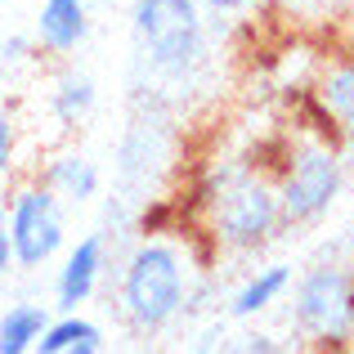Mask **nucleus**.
<instances>
[{"label": "nucleus", "instance_id": "nucleus-14", "mask_svg": "<svg viewBox=\"0 0 354 354\" xmlns=\"http://www.w3.org/2000/svg\"><path fill=\"white\" fill-rule=\"evenodd\" d=\"M95 108V81L81 77V72H63L59 86H54V113L63 121H81Z\"/></svg>", "mask_w": 354, "mask_h": 354}, {"label": "nucleus", "instance_id": "nucleus-4", "mask_svg": "<svg viewBox=\"0 0 354 354\" xmlns=\"http://www.w3.org/2000/svg\"><path fill=\"white\" fill-rule=\"evenodd\" d=\"M296 323L319 346L354 341V278L346 269H310L296 287Z\"/></svg>", "mask_w": 354, "mask_h": 354}, {"label": "nucleus", "instance_id": "nucleus-1", "mask_svg": "<svg viewBox=\"0 0 354 354\" xmlns=\"http://www.w3.org/2000/svg\"><path fill=\"white\" fill-rule=\"evenodd\" d=\"M211 211V234L225 247L251 251L265 247L274 238V229L283 225V207H278V189L265 184L251 171H225L207 193Z\"/></svg>", "mask_w": 354, "mask_h": 354}, {"label": "nucleus", "instance_id": "nucleus-2", "mask_svg": "<svg viewBox=\"0 0 354 354\" xmlns=\"http://www.w3.org/2000/svg\"><path fill=\"white\" fill-rule=\"evenodd\" d=\"M121 305L126 319L144 332H157L180 314L184 305V265L171 242H144L130 256L121 278Z\"/></svg>", "mask_w": 354, "mask_h": 354}, {"label": "nucleus", "instance_id": "nucleus-7", "mask_svg": "<svg viewBox=\"0 0 354 354\" xmlns=\"http://www.w3.org/2000/svg\"><path fill=\"white\" fill-rule=\"evenodd\" d=\"M99 269H104V242L90 234L68 251V260H63V269H59V287H54V292H59V310L63 314H72L77 305H86L90 296H95Z\"/></svg>", "mask_w": 354, "mask_h": 354}, {"label": "nucleus", "instance_id": "nucleus-9", "mask_svg": "<svg viewBox=\"0 0 354 354\" xmlns=\"http://www.w3.org/2000/svg\"><path fill=\"white\" fill-rule=\"evenodd\" d=\"M45 189L54 193L59 202H72V207H81V202H90L99 193V171H95V162L90 157H81V153H63V157H54L50 166H45Z\"/></svg>", "mask_w": 354, "mask_h": 354}, {"label": "nucleus", "instance_id": "nucleus-6", "mask_svg": "<svg viewBox=\"0 0 354 354\" xmlns=\"http://www.w3.org/2000/svg\"><path fill=\"white\" fill-rule=\"evenodd\" d=\"M9 242H14V265L41 269L63 251V207L45 184H27L9 198Z\"/></svg>", "mask_w": 354, "mask_h": 354}, {"label": "nucleus", "instance_id": "nucleus-11", "mask_svg": "<svg viewBox=\"0 0 354 354\" xmlns=\"http://www.w3.org/2000/svg\"><path fill=\"white\" fill-rule=\"evenodd\" d=\"M45 323H50V314L41 310V305H14V310H5V319H0V354H27L36 350V337L45 332Z\"/></svg>", "mask_w": 354, "mask_h": 354}, {"label": "nucleus", "instance_id": "nucleus-10", "mask_svg": "<svg viewBox=\"0 0 354 354\" xmlns=\"http://www.w3.org/2000/svg\"><path fill=\"white\" fill-rule=\"evenodd\" d=\"M36 350L41 354H99L104 350V332H99V323L81 319L72 310L59 323H45V332L36 337Z\"/></svg>", "mask_w": 354, "mask_h": 354}, {"label": "nucleus", "instance_id": "nucleus-8", "mask_svg": "<svg viewBox=\"0 0 354 354\" xmlns=\"http://www.w3.org/2000/svg\"><path fill=\"white\" fill-rule=\"evenodd\" d=\"M86 5L81 0H45L41 18H36V36H41L45 50L54 54H72L86 41Z\"/></svg>", "mask_w": 354, "mask_h": 354}, {"label": "nucleus", "instance_id": "nucleus-17", "mask_svg": "<svg viewBox=\"0 0 354 354\" xmlns=\"http://www.w3.org/2000/svg\"><path fill=\"white\" fill-rule=\"evenodd\" d=\"M198 5H211V9H225V14H234V9L256 5V0H198Z\"/></svg>", "mask_w": 354, "mask_h": 354}, {"label": "nucleus", "instance_id": "nucleus-3", "mask_svg": "<svg viewBox=\"0 0 354 354\" xmlns=\"http://www.w3.org/2000/svg\"><path fill=\"white\" fill-rule=\"evenodd\" d=\"M135 32L148 59L162 72L180 77L202 54V14L198 0H135Z\"/></svg>", "mask_w": 354, "mask_h": 354}, {"label": "nucleus", "instance_id": "nucleus-16", "mask_svg": "<svg viewBox=\"0 0 354 354\" xmlns=\"http://www.w3.org/2000/svg\"><path fill=\"white\" fill-rule=\"evenodd\" d=\"M14 269V242H9V216L5 207H0V278Z\"/></svg>", "mask_w": 354, "mask_h": 354}, {"label": "nucleus", "instance_id": "nucleus-5", "mask_svg": "<svg viewBox=\"0 0 354 354\" xmlns=\"http://www.w3.org/2000/svg\"><path fill=\"white\" fill-rule=\"evenodd\" d=\"M341 193V157L328 144H301L278 180V207L287 225H310Z\"/></svg>", "mask_w": 354, "mask_h": 354}, {"label": "nucleus", "instance_id": "nucleus-13", "mask_svg": "<svg viewBox=\"0 0 354 354\" xmlns=\"http://www.w3.org/2000/svg\"><path fill=\"white\" fill-rule=\"evenodd\" d=\"M319 99H323V108H328V117L337 121L346 135H354V59L341 63V68H332L328 77H323Z\"/></svg>", "mask_w": 354, "mask_h": 354}, {"label": "nucleus", "instance_id": "nucleus-12", "mask_svg": "<svg viewBox=\"0 0 354 354\" xmlns=\"http://www.w3.org/2000/svg\"><path fill=\"white\" fill-rule=\"evenodd\" d=\"M287 283H292V269H287V265L260 269V274L247 278V283H242V292L234 296V314H238V319H251V314L269 310V305L287 292Z\"/></svg>", "mask_w": 354, "mask_h": 354}, {"label": "nucleus", "instance_id": "nucleus-19", "mask_svg": "<svg viewBox=\"0 0 354 354\" xmlns=\"http://www.w3.org/2000/svg\"><path fill=\"white\" fill-rule=\"evenodd\" d=\"M247 350H274V341H269V337H251Z\"/></svg>", "mask_w": 354, "mask_h": 354}, {"label": "nucleus", "instance_id": "nucleus-15", "mask_svg": "<svg viewBox=\"0 0 354 354\" xmlns=\"http://www.w3.org/2000/svg\"><path fill=\"white\" fill-rule=\"evenodd\" d=\"M14 166V117L0 113V175Z\"/></svg>", "mask_w": 354, "mask_h": 354}, {"label": "nucleus", "instance_id": "nucleus-20", "mask_svg": "<svg viewBox=\"0 0 354 354\" xmlns=\"http://www.w3.org/2000/svg\"><path fill=\"white\" fill-rule=\"evenodd\" d=\"M287 5H314V0H287Z\"/></svg>", "mask_w": 354, "mask_h": 354}, {"label": "nucleus", "instance_id": "nucleus-18", "mask_svg": "<svg viewBox=\"0 0 354 354\" xmlns=\"http://www.w3.org/2000/svg\"><path fill=\"white\" fill-rule=\"evenodd\" d=\"M23 50H27V41H23V36H14V41L5 45V59H23Z\"/></svg>", "mask_w": 354, "mask_h": 354}]
</instances>
